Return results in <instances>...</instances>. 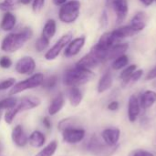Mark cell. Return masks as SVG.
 <instances>
[{
    "label": "cell",
    "instance_id": "6da1fadb",
    "mask_svg": "<svg viewBox=\"0 0 156 156\" xmlns=\"http://www.w3.org/2000/svg\"><path fill=\"white\" fill-rule=\"evenodd\" d=\"M33 36V31L30 27H24L21 31L10 33L4 37L1 43V49L6 53H14L20 49L27 41Z\"/></svg>",
    "mask_w": 156,
    "mask_h": 156
},
{
    "label": "cell",
    "instance_id": "7a4b0ae2",
    "mask_svg": "<svg viewBox=\"0 0 156 156\" xmlns=\"http://www.w3.org/2000/svg\"><path fill=\"white\" fill-rule=\"evenodd\" d=\"M95 74L90 70L75 65L74 68L69 69L63 75V83L69 87H79L90 81Z\"/></svg>",
    "mask_w": 156,
    "mask_h": 156
},
{
    "label": "cell",
    "instance_id": "3957f363",
    "mask_svg": "<svg viewBox=\"0 0 156 156\" xmlns=\"http://www.w3.org/2000/svg\"><path fill=\"white\" fill-rule=\"evenodd\" d=\"M118 149L119 144L111 146L97 135H93L87 144V150L93 156H112Z\"/></svg>",
    "mask_w": 156,
    "mask_h": 156
},
{
    "label": "cell",
    "instance_id": "277c9868",
    "mask_svg": "<svg viewBox=\"0 0 156 156\" xmlns=\"http://www.w3.org/2000/svg\"><path fill=\"white\" fill-rule=\"evenodd\" d=\"M80 13V2L79 0H71L61 5L58 11V18L65 24L74 23Z\"/></svg>",
    "mask_w": 156,
    "mask_h": 156
},
{
    "label": "cell",
    "instance_id": "5b68a950",
    "mask_svg": "<svg viewBox=\"0 0 156 156\" xmlns=\"http://www.w3.org/2000/svg\"><path fill=\"white\" fill-rule=\"evenodd\" d=\"M44 81V75L42 73H36L29 77L28 79L22 80L20 82L16 83L10 90L9 95H16L22 91H25L27 90L35 89L37 87H39L42 85Z\"/></svg>",
    "mask_w": 156,
    "mask_h": 156
},
{
    "label": "cell",
    "instance_id": "8992f818",
    "mask_svg": "<svg viewBox=\"0 0 156 156\" xmlns=\"http://www.w3.org/2000/svg\"><path fill=\"white\" fill-rule=\"evenodd\" d=\"M72 39V33L69 32L65 35H63L56 43L53 47H51V48H49L46 54H45V58L48 61L54 60L56 59L58 55L60 54V52L62 51V49L64 48H66L68 46V44L71 41Z\"/></svg>",
    "mask_w": 156,
    "mask_h": 156
},
{
    "label": "cell",
    "instance_id": "52a82bcc",
    "mask_svg": "<svg viewBox=\"0 0 156 156\" xmlns=\"http://www.w3.org/2000/svg\"><path fill=\"white\" fill-rule=\"evenodd\" d=\"M63 141L69 144H75L78 143H80L86 134V132L84 129L77 128V127H69L67 129H64L61 131Z\"/></svg>",
    "mask_w": 156,
    "mask_h": 156
},
{
    "label": "cell",
    "instance_id": "ba28073f",
    "mask_svg": "<svg viewBox=\"0 0 156 156\" xmlns=\"http://www.w3.org/2000/svg\"><path fill=\"white\" fill-rule=\"evenodd\" d=\"M16 71L22 75H30L36 69V61L32 57L25 56L17 60L15 66Z\"/></svg>",
    "mask_w": 156,
    "mask_h": 156
},
{
    "label": "cell",
    "instance_id": "9c48e42d",
    "mask_svg": "<svg viewBox=\"0 0 156 156\" xmlns=\"http://www.w3.org/2000/svg\"><path fill=\"white\" fill-rule=\"evenodd\" d=\"M40 103H41V101L37 97H34V96L24 97L21 100H18V102L14 107V109L18 114L21 112H26V111L35 109L38 107Z\"/></svg>",
    "mask_w": 156,
    "mask_h": 156
},
{
    "label": "cell",
    "instance_id": "30bf717a",
    "mask_svg": "<svg viewBox=\"0 0 156 156\" xmlns=\"http://www.w3.org/2000/svg\"><path fill=\"white\" fill-rule=\"evenodd\" d=\"M85 42H86V37L84 36L71 39V41L68 44V46L66 47V49L64 51L65 57L71 58V57H74L77 54H79L80 51L84 47Z\"/></svg>",
    "mask_w": 156,
    "mask_h": 156
},
{
    "label": "cell",
    "instance_id": "8fae6325",
    "mask_svg": "<svg viewBox=\"0 0 156 156\" xmlns=\"http://www.w3.org/2000/svg\"><path fill=\"white\" fill-rule=\"evenodd\" d=\"M101 139L104 143L111 146H114L119 144V140L121 137V131L116 127H111L104 129L101 133Z\"/></svg>",
    "mask_w": 156,
    "mask_h": 156
},
{
    "label": "cell",
    "instance_id": "7c38bea8",
    "mask_svg": "<svg viewBox=\"0 0 156 156\" xmlns=\"http://www.w3.org/2000/svg\"><path fill=\"white\" fill-rule=\"evenodd\" d=\"M141 112V106L139 99L135 95H131L128 101V119L130 122L133 123L137 121Z\"/></svg>",
    "mask_w": 156,
    "mask_h": 156
},
{
    "label": "cell",
    "instance_id": "4fadbf2b",
    "mask_svg": "<svg viewBox=\"0 0 156 156\" xmlns=\"http://www.w3.org/2000/svg\"><path fill=\"white\" fill-rule=\"evenodd\" d=\"M116 13L117 16V19L116 22L117 24H120L122 22H123V20L125 19L127 13H128V3L127 0H116L114 1L112 5Z\"/></svg>",
    "mask_w": 156,
    "mask_h": 156
},
{
    "label": "cell",
    "instance_id": "5bb4252c",
    "mask_svg": "<svg viewBox=\"0 0 156 156\" xmlns=\"http://www.w3.org/2000/svg\"><path fill=\"white\" fill-rule=\"evenodd\" d=\"M11 137H12L14 144L18 147H24L28 143V137L27 136L21 125H16L13 129Z\"/></svg>",
    "mask_w": 156,
    "mask_h": 156
},
{
    "label": "cell",
    "instance_id": "9a60e30c",
    "mask_svg": "<svg viewBox=\"0 0 156 156\" xmlns=\"http://www.w3.org/2000/svg\"><path fill=\"white\" fill-rule=\"evenodd\" d=\"M116 39L114 38L113 35H112V32H107V33H104L99 39L98 43L95 45L97 48H99L100 49L103 50V51H106L108 52L109 49L115 45L116 43Z\"/></svg>",
    "mask_w": 156,
    "mask_h": 156
},
{
    "label": "cell",
    "instance_id": "2e32d148",
    "mask_svg": "<svg viewBox=\"0 0 156 156\" xmlns=\"http://www.w3.org/2000/svg\"><path fill=\"white\" fill-rule=\"evenodd\" d=\"M147 23V16L144 12H138L132 19L130 27L132 29L137 33L142 31L145 27Z\"/></svg>",
    "mask_w": 156,
    "mask_h": 156
},
{
    "label": "cell",
    "instance_id": "e0dca14e",
    "mask_svg": "<svg viewBox=\"0 0 156 156\" xmlns=\"http://www.w3.org/2000/svg\"><path fill=\"white\" fill-rule=\"evenodd\" d=\"M141 109L147 110L156 102V92L153 90H145L139 98Z\"/></svg>",
    "mask_w": 156,
    "mask_h": 156
},
{
    "label": "cell",
    "instance_id": "ac0fdd59",
    "mask_svg": "<svg viewBox=\"0 0 156 156\" xmlns=\"http://www.w3.org/2000/svg\"><path fill=\"white\" fill-rule=\"evenodd\" d=\"M101 64L100 60L94 56L92 55L90 52L87 55H85L84 57H82L76 64V66L80 67V68H84L87 69H92L94 68H96L97 66H99Z\"/></svg>",
    "mask_w": 156,
    "mask_h": 156
},
{
    "label": "cell",
    "instance_id": "d6986e66",
    "mask_svg": "<svg viewBox=\"0 0 156 156\" xmlns=\"http://www.w3.org/2000/svg\"><path fill=\"white\" fill-rule=\"evenodd\" d=\"M16 24V16L12 12L8 11L5 12V15L3 16L2 21L0 23V28L4 31H11L12 29H14Z\"/></svg>",
    "mask_w": 156,
    "mask_h": 156
},
{
    "label": "cell",
    "instance_id": "ffe728a7",
    "mask_svg": "<svg viewBox=\"0 0 156 156\" xmlns=\"http://www.w3.org/2000/svg\"><path fill=\"white\" fill-rule=\"evenodd\" d=\"M129 48V45L127 43H121V44H115L114 46H112L108 53H107V60L110 59H115L116 58L124 55V53L127 51Z\"/></svg>",
    "mask_w": 156,
    "mask_h": 156
},
{
    "label": "cell",
    "instance_id": "44dd1931",
    "mask_svg": "<svg viewBox=\"0 0 156 156\" xmlns=\"http://www.w3.org/2000/svg\"><path fill=\"white\" fill-rule=\"evenodd\" d=\"M64 104H65V98H64V96L61 93L58 94L52 100V101H51V103H50V105L48 107V114L51 115V116L57 114L64 107Z\"/></svg>",
    "mask_w": 156,
    "mask_h": 156
},
{
    "label": "cell",
    "instance_id": "7402d4cb",
    "mask_svg": "<svg viewBox=\"0 0 156 156\" xmlns=\"http://www.w3.org/2000/svg\"><path fill=\"white\" fill-rule=\"evenodd\" d=\"M112 85V75L111 71H106L99 80L97 90L99 93H102L108 90Z\"/></svg>",
    "mask_w": 156,
    "mask_h": 156
},
{
    "label": "cell",
    "instance_id": "603a6c76",
    "mask_svg": "<svg viewBox=\"0 0 156 156\" xmlns=\"http://www.w3.org/2000/svg\"><path fill=\"white\" fill-rule=\"evenodd\" d=\"M83 99V95L81 90L78 87H70V90L69 91V100L70 102V105L72 107L79 106Z\"/></svg>",
    "mask_w": 156,
    "mask_h": 156
},
{
    "label": "cell",
    "instance_id": "cb8c5ba5",
    "mask_svg": "<svg viewBox=\"0 0 156 156\" xmlns=\"http://www.w3.org/2000/svg\"><path fill=\"white\" fill-rule=\"evenodd\" d=\"M46 142V137L45 135L39 132V131H35L33 132L28 138V143L31 146L35 148H40L45 144Z\"/></svg>",
    "mask_w": 156,
    "mask_h": 156
},
{
    "label": "cell",
    "instance_id": "d4e9b609",
    "mask_svg": "<svg viewBox=\"0 0 156 156\" xmlns=\"http://www.w3.org/2000/svg\"><path fill=\"white\" fill-rule=\"evenodd\" d=\"M56 31H57V23L54 19H48L43 29H42V34L41 36L48 38V40H50L56 34Z\"/></svg>",
    "mask_w": 156,
    "mask_h": 156
},
{
    "label": "cell",
    "instance_id": "484cf974",
    "mask_svg": "<svg viewBox=\"0 0 156 156\" xmlns=\"http://www.w3.org/2000/svg\"><path fill=\"white\" fill-rule=\"evenodd\" d=\"M112 32V35H113L114 38L116 39V41H118L120 39H123L125 37H129L133 36V34H135V32L132 29V27L130 26L121 27Z\"/></svg>",
    "mask_w": 156,
    "mask_h": 156
},
{
    "label": "cell",
    "instance_id": "4316f807",
    "mask_svg": "<svg viewBox=\"0 0 156 156\" xmlns=\"http://www.w3.org/2000/svg\"><path fill=\"white\" fill-rule=\"evenodd\" d=\"M137 66L133 64V65H129L127 67H125V69L122 70V72L120 75V79L122 80V84L123 86L127 85L130 82V79L132 77V75L133 74V72L136 70Z\"/></svg>",
    "mask_w": 156,
    "mask_h": 156
},
{
    "label": "cell",
    "instance_id": "83f0119b",
    "mask_svg": "<svg viewBox=\"0 0 156 156\" xmlns=\"http://www.w3.org/2000/svg\"><path fill=\"white\" fill-rule=\"evenodd\" d=\"M57 148H58V143L56 141H52L35 156H53L57 151Z\"/></svg>",
    "mask_w": 156,
    "mask_h": 156
},
{
    "label": "cell",
    "instance_id": "f1b7e54d",
    "mask_svg": "<svg viewBox=\"0 0 156 156\" xmlns=\"http://www.w3.org/2000/svg\"><path fill=\"white\" fill-rule=\"evenodd\" d=\"M129 64V58L126 55H122L118 58H116L112 64V67L113 69L115 70H119L121 69H123L125 67H127Z\"/></svg>",
    "mask_w": 156,
    "mask_h": 156
},
{
    "label": "cell",
    "instance_id": "f546056e",
    "mask_svg": "<svg viewBox=\"0 0 156 156\" xmlns=\"http://www.w3.org/2000/svg\"><path fill=\"white\" fill-rule=\"evenodd\" d=\"M18 102V99L16 97H8L0 101V110H9L15 107Z\"/></svg>",
    "mask_w": 156,
    "mask_h": 156
},
{
    "label": "cell",
    "instance_id": "4dcf8cb0",
    "mask_svg": "<svg viewBox=\"0 0 156 156\" xmlns=\"http://www.w3.org/2000/svg\"><path fill=\"white\" fill-rule=\"evenodd\" d=\"M18 3H20L19 0H4L3 2L0 3V10L8 12L14 9Z\"/></svg>",
    "mask_w": 156,
    "mask_h": 156
},
{
    "label": "cell",
    "instance_id": "1f68e13d",
    "mask_svg": "<svg viewBox=\"0 0 156 156\" xmlns=\"http://www.w3.org/2000/svg\"><path fill=\"white\" fill-rule=\"evenodd\" d=\"M49 41L50 40H48V38H46V37H44L41 36L37 40V42H36V46L35 47H36L37 51V52H42V51L46 50L48 48V45H49Z\"/></svg>",
    "mask_w": 156,
    "mask_h": 156
},
{
    "label": "cell",
    "instance_id": "d6a6232c",
    "mask_svg": "<svg viewBox=\"0 0 156 156\" xmlns=\"http://www.w3.org/2000/svg\"><path fill=\"white\" fill-rule=\"evenodd\" d=\"M57 83H58V78H57V76H51V77L48 78L47 80L44 79V81H43V83H42L41 86H43L45 89L50 90V89H53L57 85Z\"/></svg>",
    "mask_w": 156,
    "mask_h": 156
},
{
    "label": "cell",
    "instance_id": "836d02e7",
    "mask_svg": "<svg viewBox=\"0 0 156 156\" xmlns=\"http://www.w3.org/2000/svg\"><path fill=\"white\" fill-rule=\"evenodd\" d=\"M16 84V80L14 78H8L0 82V90H5L11 89Z\"/></svg>",
    "mask_w": 156,
    "mask_h": 156
},
{
    "label": "cell",
    "instance_id": "e575fe53",
    "mask_svg": "<svg viewBox=\"0 0 156 156\" xmlns=\"http://www.w3.org/2000/svg\"><path fill=\"white\" fill-rule=\"evenodd\" d=\"M17 115L16 112L14 110V108H11L9 110H6L5 113V122L7 123V124H11L14 121V119L16 118V116Z\"/></svg>",
    "mask_w": 156,
    "mask_h": 156
},
{
    "label": "cell",
    "instance_id": "d590c367",
    "mask_svg": "<svg viewBox=\"0 0 156 156\" xmlns=\"http://www.w3.org/2000/svg\"><path fill=\"white\" fill-rule=\"evenodd\" d=\"M45 5V0H33L32 1V9L35 13H38L42 10Z\"/></svg>",
    "mask_w": 156,
    "mask_h": 156
},
{
    "label": "cell",
    "instance_id": "8d00e7d4",
    "mask_svg": "<svg viewBox=\"0 0 156 156\" xmlns=\"http://www.w3.org/2000/svg\"><path fill=\"white\" fill-rule=\"evenodd\" d=\"M12 66V60L7 56H3L0 58V67L2 69H9Z\"/></svg>",
    "mask_w": 156,
    "mask_h": 156
},
{
    "label": "cell",
    "instance_id": "74e56055",
    "mask_svg": "<svg viewBox=\"0 0 156 156\" xmlns=\"http://www.w3.org/2000/svg\"><path fill=\"white\" fill-rule=\"evenodd\" d=\"M128 156H154V154L149 151H146V150L137 149V150L133 151Z\"/></svg>",
    "mask_w": 156,
    "mask_h": 156
},
{
    "label": "cell",
    "instance_id": "f35d334b",
    "mask_svg": "<svg viewBox=\"0 0 156 156\" xmlns=\"http://www.w3.org/2000/svg\"><path fill=\"white\" fill-rule=\"evenodd\" d=\"M143 73H144L143 69L135 70V71L133 72V74L132 75L131 79H130V82H136V81H138V80L141 79V77L143 76ZM130 82H129V83H130Z\"/></svg>",
    "mask_w": 156,
    "mask_h": 156
},
{
    "label": "cell",
    "instance_id": "ab89813d",
    "mask_svg": "<svg viewBox=\"0 0 156 156\" xmlns=\"http://www.w3.org/2000/svg\"><path fill=\"white\" fill-rule=\"evenodd\" d=\"M119 107H120L119 102L116 101H112V102L109 103V105H108V110H110V111H112V112H115V111H117V110L119 109Z\"/></svg>",
    "mask_w": 156,
    "mask_h": 156
},
{
    "label": "cell",
    "instance_id": "60d3db41",
    "mask_svg": "<svg viewBox=\"0 0 156 156\" xmlns=\"http://www.w3.org/2000/svg\"><path fill=\"white\" fill-rule=\"evenodd\" d=\"M101 21V26H102L103 27H107V25H108V16H107L106 11H103Z\"/></svg>",
    "mask_w": 156,
    "mask_h": 156
},
{
    "label": "cell",
    "instance_id": "b9f144b4",
    "mask_svg": "<svg viewBox=\"0 0 156 156\" xmlns=\"http://www.w3.org/2000/svg\"><path fill=\"white\" fill-rule=\"evenodd\" d=\"M154 79H156V66L147 74V76H146V80H154Z\"/></svg>",
    "mask_w": 156,
    "mask_h": 156
},
{
    "label": "cell",
    "instance_id": "7bdbcfd3",
    "mask_svg": "<svg viewBox=\"0 0 156 156\" xmlns=\"http://www.w3.org/2000/svg\"><path fill=\"white\" fill-rule=\"evenodd\" d=\"M43 124H44V126L47 129H50L51 128V122H50V120H49L48 117H45L43 119Z\"/></svg>",
    "mask_w": 156,
    "mask_h": 156
},
{
    "label": "cell",
    "instance_id": "ee69618b",
    "mask_svg": "<svg viewBox=\"0 0 156 156\" xmlns=\"http://www.w3.org/2000/svg\"><path fill=\"white\" fill-rule=\"evenodd\" d=\"M52 1H53L54 5H62L68 2V0H52Z\"/></svg>",
    "mask_w": 156,
    "mask_h": 156
},
{
    "label": "cell",
    "instance_id": "f6af8a7d",
    "mask_svg": "<svg viewBox=\"0 0 156 156\" xmlns=\"http://www.w3.org/2000/svg\"><path fill=\"white\" fill-rule=\"evenodd\" d=\"M140 1H141L144 5H147V6H148V5H151L154 0H140Z\"/></svg>",
    "mask_w": 156,
    "mask_h": 156
},
{
    "label": "cell",
    "instance_id": "bcb514c9",
    "mask_svg": "<svg viewBox=\"0 0 156 156\" xmlns=\"http://www.w3.org/2000/svg\"><path fill=\"white\" fill-rule=\"evenodd\" d=\"M33 0H19V2L23 5H28L29 3H31Z\"/></svg>",
    "mask_w": 156,
    "mask_h": 156
},
{
    "label": "cell",
    "instance_id": "7dc6e473",
    "mask_svg": "<svg viewBox=\"0 0 156 156\" xmlns=\"http://www.w3.org/2000/svg\"><path fill=\"white\" fill-rule=\"evenodd\" d=\"M114 1H116V0H107V1H106L107 5H108V6H111V5H112V4Z\"/></svg>",
    "mask_w": 156,
    "mask_h": 156
},
{
    "label": "cell",
    "instance_id": "c3c4849f",
    "mask_svg": "<svg viewBox=\"0 0 156 156\" xmlns=\"http://www.w3.org/2000/svg\"><path fill=\"white\" fill-rule=\"evenodd\" d=\"M2 151H3V145H2V144L0 143V154L2 153Z\"/></svg>",
    "mask_w": 156,
    "mask_h": 156
},
{
    "label": "cell",
    "instance_id": "681fc988",
    "mask_svg": "<svg viewBox=\"0 0 156 156\" xmlns=\"http://www.w3.org/2000/svg\"><path fill=\"white\" fill-rule=\"evenodd\" d=\"M154 1H156V0H154Z\"/></svg>",
    "mask_w": 156,
    "mask_h": 156
}]
</instances>
